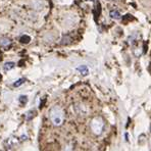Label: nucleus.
<instances>
[{
	"label": "nucleus",
	"mask_w": 151,
	"mask_h": 151,
	"mask_svg": "<svg viewBox=\"0 0 151 151\" xmlns=\"http://www.w3.org/2000/svg\"><path fill=\"white\" fill-rule=\"evenodd\" d=\"M49 116H50V120L55 126H60V125L63 123L64 120V113L63 110L60 106L58 105H54L52 108L49 111Z\"/></svg>",
	"instance_id": "1"
},
{
	"label": "nucleus",
	"mask_w": 151,
	"mask_h": 151,
	"mask_svg": "<svg viewBox=\"0 0 151 151\" xmlns=\"http://www.w3.org/2000/svg\"><path fill=\"white\" fill-rule=\"evenodd\" d=\"M90 127H91L92 132L95 135H100L103 131V128H104V123H103V120L100 118H95L91 120Z\"/></svg>",
	"instance_id": "2"
},
{
	"label": "nucleus",
	"mask_w": 151,
	"mask_h": 151,
	"mask_svg": "<svg viewBox=\"0 0 151 151\" xmlns=\"http://www.w3.org/2000/svg\"><path fill=\"white\" fill-rule=\"evenodd\" d=\"M77 71L81 75H83V76H87L88 74H89V68H88V66H78Z\"/></svg>",
	"instance_id": "3"
},
{
	"label": "nucleus",
	"mask_w": 151,
	"mask_h": 151,
	"mask_svg": "<svg viewBox=\"0 0 151 151\" xmlns=\"http://www.w3.org/2000/svg\"><path fill=\"white\" fill-rule=\"evenodd\" d=\"M18 142H19L18 138L10 137L9 139H8V141H7V146H8V147H14V146H16V144H18Z\"/></svg>",
	"instance_id": "4"
},
{
	"label": "nucleus",
	"mask_w": 151,
	"mask_h": 151,
	"mask_svg": "<svg viewBox=\"0 0 151 151\" xmlns=\"http://www.w3.org/2000/svg\"><path fill=\"white\" fill-rule=\"evenodd\" d=\"M10 44H11V41H10L8 38H5V37L0 38V45H1V46L7 47V46H9Z\"/></svg>",
	"instance_id": "5"
},
{
	"label": "nucleus",
	"mask_w": 151,
	"mask_h": 151,
	"mask_svg": "<svg viewBox=\"0 0 151 151\" xmlns=\"http://www.w3.org/2000/svg\"><path fill=\"white\" fill-rule=\"evenodd\" d=\"M109 16H110V18L113 19H120V16H122L118 10H111V11L109 12Z\"/></svg>",
	"instance_id": "6"
},
{
	"label": "nucleus",
	"mask_w": 151,
	"mask_h": 151,
	"mask_svg": "<svg viewBox=\"0 0 151 151\" xmlns=\"http://www.w3.org/2000/svg\"><path fill=\"white\" fill-rule=\"evenodd\" d=\"M14 66H16V63H14V62L8 61V62H6V63H4L3 68L5 71H10V70H12V68H14Z\"/></svg>",
	"instance_id": "7"
},
{
	"label": "nucleus",
	"mask_w": 151,
	"mask_h": 151,
	"mask_svg": "<svg viewBox=\"0 0 151 151\" xmlns=\"http://www.w3.org/2000/svg\"><path fill=\"white\" fill-rule=\"evenodd\" d=\"M25 82H26V79H25V78H21V79H19L18 80V81H16V82H14V87H19V86H21V85H23V84L24 83H25Z\"/></svg>",
	"instance_id": "8"
},
{
	"label": "nucleus",
	"mask_w": 151,
	"mask_h": 151,
	"mask_svg": "<svg viewBox=\"0 0 151 151\" xmlns=\"http://www.w3.org/2000/svg\"><path fill=\"white\" fill-rule=\"evenodd\" d=\"M19 101L21 103V104H26V103L28 102V97L27 96H25V95H21V96H19Z\"/></svg>",
	"instance_id": "9"
},
{
	"label": "nucleus",
	"mask_w": 151,
	"mask_h": 151,
	"mask_svg": "<svg viewBox=\"0 0 151 151\" xmlns=\"http://www.w3.org/2000/svg\"><path fill=\"white\" fill-rule=\"evenodd\" d=\"M30 41H31V38L29 37V36H27V35H25V36H21V43H29Z\"/></svg>",
	"instance_id": "10"
},
{
	"label": "nucleus",
	"mask_w": 151,
	"mask_h": 151,
	"mask_svg": "<svg viewBox=\"0 0 151 151\" xmlns=\"http://www.w3.org/2000/svg\"><path fill=\"white\" fill-rule=\"evenodd\" d=\"M34 115H35V113H33V110H31L26 114V118H27V120H31V118H33Z\"/></svg>",
	"instance_id": "11"
},
{
	"label": "nucleus",
	"mask_w": 151,
	"mask_h": 151,
	"mask_svg": "<svg viewBox=\"0 0 151 151\" xmlns=\"http://www.w3.org/2000/svg\"><path fill=\"white\" fill-rule=\"evenodd\" d=\"M125 135H126V136H125V137H126V140H128V141H129V134L128 133H127V134H125Z\"/></svg>",
	"instance_id": "12"
},
{
	"label": "nucleus",
	"mask_w": 151,
	"mask_h": 151,
	"mask_svg": "<svg viewBox=\"0 0 151 151\" xmlns=\"http://www.w3.org/2000/svg\"><path fill=\"white\" fill-rule=\"evenodd\" d=\"M1 78H2V77H1V75H0V81H1Z\"/></svg>",
	"instance_id": "13"
},
{
	"label": "nucleus",
	"mask_w": 151,
	"mask_h": 151,
	"mask_svg": "<svg viewBox=\"0 0 151 151\" xmlns=\"http://www.w3.org/2000/svg\"><path fill=\"white\" fill-rule=\"evenodd\" d=\"M0 60H1V54H0Z\"/></svg>",
	"instance_id": "14"
},
{
	"label": "nucleus",
	"mask_w": 151,
	"mask_h": 151,
	"mask_svg": "<svg viewBox=\"0 0 151 151\" xmlns=\"http://www.w3.org/2000/svg\"><path fill=\"white\" fill-rule=\"evenodd\" d=\"M150 132H151V126H150Z\"/></svg>",
	"instance_id": "15"
},
{
	"label": "nucleus",
	"mask_w": 151,
	"mask_h": 151,
	"mask_svg": "<svg viewBox=\"0 0 151 151\" xmlns=\"http://www.w3.org/2000/svg\"><path fill=\"white\" fill-rule=\"evenodd\" d=\"M90 1H92V0H90Z\"/></svg>",
	"instance_id": "16"
}]
</instances>
